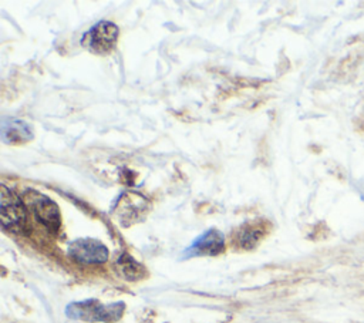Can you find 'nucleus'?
Segmentation results:
<instances>
[{
	"label": "nucleus",
	"mask_w": 364,
	"mask_h": 323,
	"mask_svg": "<svg viewBox=\"0 0 364 323\" xmlns=\"http://www.w3.org/2000/svg\"><path fill=\"white\" fill-rule=\"evenodd\" d=\"M34 137L30 124L17 118H4L1 121V139L6 144H23Z\"/></svg>",
	"instance_id": "0eeeda50"
},
{
	"label": "nucleus",
	"mask_w": 364,
	"mask_h": 323,
	"mask_svg": "<svg viewBox=\"0 0 364 323\" xmlns=\"http://www.w3.org/2000/svg\"><path fill=\"white\" fill-rule=\"evenodd\" d=\"M225 248V238L218 229H209L198 236L191 246L183 252L185 258L192 256H215L219 255Z\"/></svg>",
	"instance_id": "423d86ee"
},
{
	"label": "nucleus",
	"mask_w": 364,
	"mask_h": 323,
	"mask_svg": "<svg viewBox=\"0 0 364 323\" xmlns=\"http://www.w3.org/2000/svg\"><path fill=\"white\" fill-rule=\"evenodd\" d=\"M260 236H262V231L260 229L246 228V229L242 231V233L239 236V242L245 248H252L255 243H257Z\"/></svg>",
	"instance_id": "1a4fd4ad"
},
{
	"label": "nucleus",
	"mask_w": 364,
	"mask_h": 323,
	"mask_svg": "<svg viewBox=\"0 0 364 323\" xmlns=\"http://www.w3.org/2000/svg\"><path fill=\"white\" fill-rule=\"evenodd\" d=\"M24 201L43 225H46L50 231L58 229L60 211L58 206L48 196L30 189L24 194Z\"/></svg>",
	"instance_id": "20e7f679"
},
{
	"label": "nucleus",
	"mask_w": 364,
	"mask_h": 323,
	"mask_svg": "<svg viewBox=\"0 0 364 323\" xmlns=\"http://www.w3.org/2000/svg\"><path fill=\"white\" fill-rule=\"evenodd\" d=\"M121 275L128 280H136L144 275V268L128 253H122L117 262Z\"/></svg>",
	"instance_id": "6e6552de"
},
{
	"label": "nucleus",
	"mask_w": 364,
	"mask_h": 323,
	"mask_svg": "<svg viewBox=\"0 0 364 323\" xmlns=\"http://www.w3.org/2000/svg\"><path fill=\"white\" fill-rule=\"evenodd\" d=\"M0 219L6 231L14 233H24L27 231V213L23 201L6 186H1Z\"/></svg>",
	"instance_id": "f03ea898"
},
{
	"label": "nucleus",
	"mask_w": 364,
	"mask_h": 323,
	"mask_svg": "<svg viewBox=\"0 0 364 323\" xmlns=\"http://www.w3.org/2000/svg\"><path fill=\"white\" fill-rule=\"evenodd\" d=\"M117 38H118V27L111 21L101 20L82 36L81 43L88 50L97 54H104L111 51L115 47Z\"/></svg>",
	"instance_id": "7ed1b4c3"
},
{
	"label": "nucleus",
	"mask_w": 364,
	"mask_h": 323,
	"mask_svg": "<svg viewBox=\"0 0 364 323\" xmlns=\"http://www.w3.org/2000/svg\"><path fill=\"white\" fill-rule=\"evenodd\" d=\"M68 255L80 263H102L108 258V249L95 239H75L68 245Z\"/></svg>",
	"instance_id": "39448f33"
},
{
	"label": "nucleus",
	"mask_w": 364,
	"mask_h": 323,
	"mask_svg": "<svg viewBox=\"0 0 364 323\" xmlns=\"http://www.w3.org/2000/svg\"><path fill=\"white\" fill-rule=\"evenodd\" d=\"M125 305L122 302L102 305L97 300L74 302L67 306L65 313L71 319L87 320V322H115L121 317Z\"/></svg>",
	"instance_id": "f257e3e1"
}]
</instances>
